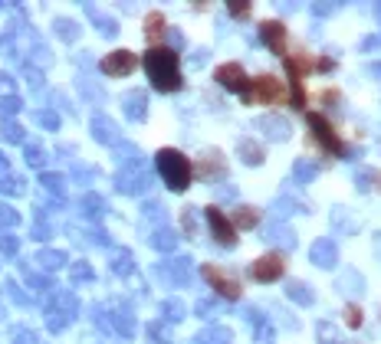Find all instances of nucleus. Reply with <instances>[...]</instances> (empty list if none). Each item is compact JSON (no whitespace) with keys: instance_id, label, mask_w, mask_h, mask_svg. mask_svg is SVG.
I'll return each instance as SVG.
<instances>
[{"instance_id":"24","label":"nucleus","mask_w":381,"mask_h":344,"mask_svg":"<svg viewBox=\"0 0 381 344\" xmlns=\"http://www.w3.org/2000/svg\"><path fill=\"white\" fill-rule=\"evenodd\" d=\"M145 33H148V43L158 46V39H161V33H165V17H161V13H152V17H148V26H145Z\"/></svg>"},{"instance_id":"28","label":"nucleus","mask_w":381,"mask_h":344,"mask_svg":"<svg viewBox=\"0 0 381 344\" xmlns=\"http://www.w3.org/2000/svg\"><path fill=\"white\" fill-rule=\"evenodd\" d=\"M39 266H43V269H60V266H63V253H56V249H43V253H39Z\"/></svg>"},{"instance_id":"8","label":"nucleus","mask_w":381,"mask_h":344,"mask_svg":"<svg viewBox=\"0 0 381 344\" xmlns=\"http://www.w3.org/2000/svg\"><path fill=\"white\" fill-rule=\"evenodd\" d=\"M204 217H207V226H211L214 239L224 246V249H233V246H237V230H233V223H230L227 217L220 213V210L207 207V213H204Z\"/></svg>"},{"instance_id":"29","label":"nucleus","mask_w":381,"mask_h":344,"mask_svg":"<svg viewBox=\"0 0 381 344\" xmlns=\"http://www.w3.org/2000/svg\"><path fill=\"white\" fill-rule=\"evenodd\" d=\"M319 344H342V338H339V332H335V325H326V321H319Z\"/></svg>"},{"instance_id":"21","label":"nucleus","mask_w":381,"mask_h":344,"mask_svg":"<svg viewBox=\"0 0 381 344\" xmlns=\"http://www.w3.org/2000/svg\"><path fill=\"white\" fill-rule=\"evenodd\" d=\"M237 151H240L243 164H250V168H260V164H263V147L256 145V141H250V138H243L240 145H237Z\"/></svg>"},{"instance_id":"15","label":"nucleus","mask_w":381,"mask_h":344,"mask_svg":"<svg viewBox=\"0 0 381 344\" xmlns=\"http://www.w3.org/2000/svg\"><path fill=\"white\" fill-rule=\"evenodd\" d=\"M148 184H152V181H148V174L141 171L139 164H135V171L118 174V190H122V194H139V190H145Z\"/></svg>"},{"instance_id":"46","label":"nucleus","mask_w":381,"mask_h":344,"mask_svg":"<svg viewBox=\"0 0 381 344\" xmlns=\"http://www.w3.org/2000/svg\"><path fill=\"white\" fill-rule=\"evenodd\" d=\"M17 109H20V102H17V98H3V105H0L3 115H7V111H17Z\"/></svg>"},{"instance_id":"35","label":"nucleus","mask_w":381,"mask_h":344,"mask_svg":"<svg viewBox=\"0 0 381 344\" xmlns=\"http://www.w3.org/2000/svg\"><path fill=\"white\" fill-rule=\"evenodd\" d=\"M56 30H60V37L76 39V26H73V20H60V24H56Z\"/></svg>"},{"instance_id":"27","label":"nucleus","mask_w":381,"mask_h":344,"mask_svg":"<svg viewBox=\"0 0 381 344\" xmlns=\"http://www.w3.org/2000/svg\"><path fill=\"white\" fill-rule=\"evenodd\" d=\"M152 246H154V249H161V253H168V249H175V246H178V236L171 233V230H158V233L152 236Z\"/></svg>"},{"instance_id":"25","label":"nucleus","mask_w":381,"mask_h":344,"mask_svg":"<svg viewBox=\"0 0 381 344\" xmlns=\"http://www.w3.org/2000/svg\"><path fill=\"white\" fill-rule=\"evenodd\" d=\"M256 220H260L256 207H237V213H233V223H237V226H243V230L256 226ZM237 226H233V230H237Z\"/></svg>"},{"instance_id":"9","label":"nucleus","mask_w":381,"mask_h":344,"mask_svg":"<svg viewBox=\"0 0 381 344\" xmlns=\"http://www.w3.org/2000/svg\"><path fill=\"white\" fill-rule=\"evenodd\" d=\"M309 259H312V266H319V269H335L339 266V246H335V239L319 236L316 243L309 246Z\"/></svg>"},{"instance_id":"32","label":"nucleus","mask_w":381,"mask_h":344,"mask_svg":"<svg viewBox=\"0 0 381 344\" xmlns=\"http://www.w3.org/2000/svg\"><path fill=\"white\" fill-rule=\"evenodd\" d=\"M43 187H46V190H56V194H63V190H66V184H63V177H60V174H43Z\"/></svg>"},{"instance_id":"1","label":"nucleus","mask_w":381,"mask_h":344,"mask_svg":"<svg viewBox=\"0 0 381 344\" xmlns=\"http://www.w3.org/2000/svg\"><path fill=\"white\" fill-rule=\"evenodd\" d=\"M141 62H145V73H148V79H152V86L158 92H178L181 89V62L175 49L152 46Z\"/></svg>"},{"instance_id":"12","label":"nucleus","mask_w":381,"mask_h":344,"mask_svg":"<svg viewBox=\"0 0 381 344\" xmlns=\"http://www.w3.org/2000/svg\"><path fill=\"white\" fill-rule=\"evenodd\" d=\"M335 289H339L345 298H358V295L365 292V279H362V272L345 269V272H339V279H335Z\"/></svg>"},{"instance_id":"18","label":"nucleus","mask_w":381,"mask_h":344,"mask_svg":"<svg viewBox=\"0 0 381 344\" xmlns=\"http://www.w3.org/2000/svg\"><path fill=\"white\" fill-rule=\"evenodd\" d=\"M122 102H125V115L132 122H141V118H145V111H148V96H145V92H128Z\"/></svg>"},{"instance_id":"7","label":"nucleus","mask_w":381,"mask_h":344,"mask_svg":"<svg viewBox=\"0 0 381 344\" xmlns=\"http://www.w3.org/2000/svg\"><path fill=\"white\" fill-rule=\"evenodd\" d=\"M214 79L227 89V92H237V96H247V89H250V79H247L240 62H224V66H217Z\"/></svg>"},{"instance_id":"6","label":"nucleus","mask_w":381,"mask_h":344,"mask_svg":"<svg viewBox=\"0 0 381 344\" xmlns=\"http://www.w3.org/2000/svg\"><path fill=\"white\" fill-rule=\"evenodd\" d=\"M139 66V56L132 49H112L105 60H102V73L112 75V79H122V75H132Z\"/></svg>"},{"instance_id":"39","label":"nucleus","mask_w":381,"mask_h":344,"mask_svg":"<svg viewBox=\"0 0 381 344\" xmlns=\"http://www.w3.org/2000/svg\"><path fill=\"white\" fill-rule=\"evenodd\" d=\"M82 207H86V213H99L102 200H99V197H86V200H82Z\"/></svg>"},{"instance_id":"43","label":"nucleus","mask_w":381,"mask_h":344,"mask_svg":"<svg viewBox=\"0 0 381 344\" xmlns=\"http://www.w3.org/2000/svg\"><path fill=\"white\" fill-rule=\"evenodd\" d=\"M0 249H3V253H17V239H13V236H3V239H0Z\"/></svg>"},{"instance_id":"33","label":"nucleus","mask_w":381,"mask_h":344,"mask_svg":"<svg viewBox=\"0 0 381 344\" xmlns=\"http://www.w3.org/2000/svg\"><path fill=\"white\" fill-rule=\"evenodd\" d=\"M165 315L171 321H181L184 318V305H181V302H165Z\"/></svg>"},{"instance_id":"17","label":"nucleus","mask_w":381,"mask_h":344,"mask_svg":"<svg viewBox=\"0 0 381 344\" xmlns=\"http://www.w3.org/2000/svg\"><path fill=\"white\" fill-rule=\"evenodd\" d=\"M197 171H201L204 181H217V177H224V171H227V168H224V158H220L217 151H207Z\"/></svg>"},{"instance_id":"31","label":"nucleus","mask_w":381,"mask_h":344,"mask_svg":"<svg viewBox=\"0 0 381 344\" xmlns=\"http://www.w3.org/2000/svg\"><path fill=\"white\" fill-rule=\"evenodd\" d=\"M362 321H365V315H362V308L358 305L345 308V325H348V328H362Z\"/></svg>"},{"instance_id":"37","label":"nucleus","mask_w":381,"mask_h":344,"mask_svg":"<svg viewBox=\"0 0 381 344\" xmlns=\"http://www.w3.org/2000/svg\"><path fill=\"white\" fill-rule=\"evenodd\" d=\"M26 161H30V164H43V147L30 145L26 147Z\"/></svg>"},{"instance_id":"13","label":"nucleus","mask_w":381,"mask_h":344,"mask_svg":"<svg viewBox=\"0 0 381 344\" xmlns=\"http://www.w3.org/2000/svg\"><path fill=\"white\" fill-rule=\"evenodd\" d=\"M256 125H260V128H263V135L273 138V141H290V135H292L290 122L280 118V115H267V118H260Z\"/></svg>"},{"instance_id":"45","label":"nucleus","mask_w":381,"mask_h":344,"mask_svg":"<svg viewBox=\"0 0 381 344\" xmlns=\"http://www.w3.org/2000/svg\"><path fill=\"white\" fill-rule=\"evenodd\" d=\"M37 118H39L43 125H46V128H56V115H50V111H39Z\"/></svg>"},{"instance_id":"4","label":"nucleus","mask_w":381,"mask_h":344,"mask_svg":"<svg viewBox=\"0 0 381 344\" xmlns=\"http://www.w3.org/2000/svg\"><path fill=\"white\" fill-rule=\"evenodd\" d=\"M286 96H290V89L283 86V79L263 73L250 79V89H247L243 102L247 105H276V102H286Z\"/></svg>"},{"instance_id":"26","label":"nucleus","mask_w":381,"mask_h":344,"mask_svg":"<svg viewBox=\"0 0 381 344\" xmlns=\"http://www.w3.org/2000/svg\"><path fill=\"white\" fill-rule=\"evenodd\" d=\"M230 338H233V334H230L227 328H207V332H201L197 341L201 344H230Z\"/></svg>"},{"instance_id":"23","label":"nucleus","mask_w":381,"mask_h":344,"mask_svg":"<svg viewBox=\"0 0 381 344\" xmlns=\"http://www.w3.org/2000/svg\"><path fill=\"white\" fill-rule=\"evenodd\" d=\"M112 128H115V125L109 122V118H102V115H96V118H92V135L99 138V141H105V145H112L115 138H118Z\"/></svg>"},{"instance_id":"22","label":"nucleus","mask_w":381,"mask_h":344,"mask_svg":"<svg viewBox=\"0 0 381 344\" xmlns=\"http://www.w3.org/2000/svg\"><path fill=\"white\" fill-rule=\"evenodd\" d=\"M355 187L362 190V194H369V190H375V187L381 190V171L362 168V171H358V177H355Z\"/></svg>"},{"instance_id":"41","label":"nucleus","mask_w":381,"mask_h":344,"mask_svg":"<svg viewBox=\"0 0 381 344\" xmlns=\"http://www.w3.org/2000/svg\"><path fill=\"white\" fill-rule=\"evenodd\" d=\"M332 10H339V3H312V13H316V17H322V13H332Z\"/></svg>"},{"instance_id":"44","label":"nucleus","mask_w":381,"mask_h":344,"mask_svg":"<svg viewBox=\"0 0 381 344\" xmlns=\"http://www.w3.org/2000/svg\"><path fill=\"white\" fill-rule=\"evenodd\" d=\"M13 334H17V344H33V334H30V332H24V328H17V332H13Z\"/></svg>"},{"instance_id":"19","label":"nucleus","mask_w":381,"mask_h":344,"mask_svg":"<svg viewBox=\"0 0 381 344\" xmlns=\"http://www.w3.org/2000/svg\"><path fill=\"white\" fill-rule=\"evenodd\" d=\"M319 171H322V164H319V161H309V158H299L292 164V177H296L299 184H312L319 177Z\"/></svg>"},{"instance_id":"38","label":"nucleus","mask_w":381,"mask_h":344,"mask_svg":"<svg viewBox=\"0 0 381 344\" xmlns=\"http://www.w3.org/2000/svg\"><path fill=\"white\" fill-rule=\"evenodd\" d=\"M316 69H319V73H332V69H335V60H332V56H319Z\"/></svg>"},{"instance_id":"42","label":"nucleus","mask_w":381,"mask_h":344,"mask_svg":"<svg viewBox=\"0 0 381 344\" xmlns=\"http://www.w3.org/2000/svg\"><path fill=\"white\" fill-rule=\"evenodd\" d=\"M227 10L233 13V17H247V13H250V3H230Z\"/></svg>"},{"instance_id":"3","label":"nucleus","mask_w":381,"mask_h":344,"mask_svg":"<svg viewBox=\"0 0 381 344\" xmlns=\"http://www.w3.org/2000/svg\"><path fill=\"white\" fill-rule=\"evenodd\" d=\"M305 122H309V128H312V138H316L319 145L326 147L329 154H339V158H358V151H352V147H345V141L339 138V132L332 128V122L322 115V111H309L305 115Z\"/></svg>"},{"instance_id":"16","label":"nucleus","mask_w":381,"mask_h":344,"mask_svg":"<svg viewBox=\"0 0 381 344\" xmlns=\"http://www.w3.org/2000/svg\"><path fill=\"white\" fill-rule=\"evenodd\" d=\"M286 295H290L296 305H303V308L316 305V292H312V285L303 282V279H292V282L286 285Z\"/></svg>"},{"instance_id":"20","label":"nucleus","mask_w":381,"mask_h":344,"mask_svg":"<svg viewBox=\"0 0 381 344\" xmlns=\"http://www.w3.org/2000/svg\"><path fill=\"white\" fill-rule=\"evenodd\" d=\"M269 239V243H280L283 249H292V246H296V236H292V230L290 226H286V223H269V233H263Z\"/></svg>"},{"instance_id":"36","label":"nucleus","mask_w":381,"mask_h":344,"mask_svg":"<svg viewBox=\"0 0 381 344\" xmlns=\"http://www.w3.org/2000/svg\"><path fill=\"white\" fill-rule=\"evenodd\" d=\"M112 269L122 272V275H125V272H132V262H128L125 253H118V259H112Z\"/></svg>"},{"instance_id":"14","label":"nucleus","mask_w":381,"mask_h":344,"mask_svg":"<svg viewBox=\"0 0 381 344\" xmlns=\"http://www.w3.org/2000/svg\"><path fill=\"white\" fill-rule=\"evenodd\" d=\"M316 69V60L299 49V56H286V73H290V82H299L303 75H309Z\"/></svg>"},{"instance_id":"48","label":"nucleus","mask_w":381,"mask_h":344,"mask_svg":"<svg viewBox=\"0 0 381 344\" xmlns=\"http://www.w3.org/2000/svg\"><path fill=\"white\" fill-rule=\"evenodd\" d=\"M369 73L375 75V79H381V62H371V66H369Z\"/></svg>"},{"instance_id":"40","label":"nucleus","mask_w":381,"mask_h":344,"mask_svg":"<svg viewBox=\"0 0 381 344\" xmlns=\"http://www.w3.org/2000/svg\"><path fill=\"white\" fill-rule=\"evenodd\" d=\"M73 279H92V269L86 262H79V266H73Z\"/></svg>"},{"instance_id":"47","label":"nucleus","mask_w":381,"mask_h":344,"mask_svg":"<svg viewBox=\"0 0 381 344\" xmlns=\"http://www.w3.org/2000/svg\"><path fill=\"white\" fill-rule=\"evenodd\" d=\"M339 92H322V102H329V105H339Z\"/></svg>"},{"instance_id":"30","label":"nucleus","mask_w":381,"mask_h":344,"mask_svg":"<svg viewBox=\"0 0 381 344\" xmlns=\"http://www.w3.org/2000/svg\"><path fill=\"white\" fill-rule=\"evenodd\" d=\"M290 105L296 111L305 109V89H303V82H290Z\"/></svg>"},{"instance_id":"34","label":"nucleus","mask_w":381,"mask_h":344,"mask_svg":"<svg viewBox=\"0 0 381 344\" xmlns=\"http://www.w3.org/2000/svg\"><path fill=\"white\" fill-rule=\"evenodd\" d=\"M3 138L7 141H24V132H20V125H3Z\"/></svg>"},{"instance_id":"11","label":"nucleus","mask_w":381,"mask_h":344,"mask_svg":"<svg viewBox=\"0 0 381 344\" xmlns=\"http://www.w3.org/2000/svg\"><path fill=\"white\" fill-rule=\"evenodd\" d=\"M201 272H204V279L214 285V292H217V295H224V298H230V302H237V298H240V285L233 282L230 275H224V272L214 269V266H204Z\"/></svg>"},{"instance_id":"10","label":"nucleus","mask_w":381,"mask_h":344,"mask_svg":"<svg viewBox=\"0 0 381 344\" xmlns=\"http://www.w3.org/2000/svg\"><path fill=\"white\" fill-rule=\"evenodd\" d=\"M260 37L267 43L276 56H286V49H290V33H286V24L283 20H267V24H260Z\"/></svg>"},{"instance_id":"5","label":"nucleus","mask_w":381,"mask_h":344,"mask_svg":"<svg viewBox=\"0 0 381 344\" xmlns=\"http://www.w3.org/2000/svg\"><path fill=\"white\" fill-rule=\"evenodd\" d=\"M283 272H286V259H283V253H267V256H260L250 266V275H254L256 282H276V279H283Z\"/></svg>"},{"instance_id":"2","label":"nucleus","mask_w":381,"mask_h":344,"mask_svg":"<svg viewBox=\"0 0 381 344\" xmlns=\"http://www.w3.org/2000/svg\"><path fill=\"white\" fill-rule=\"evenodd\" d=\"M154 164H158V174L165 177L168 190L181 194V190H188V187H190V177H194V164H190V161L184 158L181 151H175V147H165V151H158Z\"/></svg>"}]
</instances>
